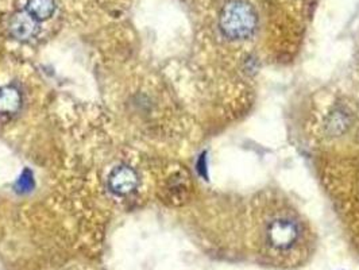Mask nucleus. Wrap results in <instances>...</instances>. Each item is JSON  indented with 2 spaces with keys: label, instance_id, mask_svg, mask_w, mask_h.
Segmentation results:
<instances>
[{
  "label": "nucleus",
  "instance_id": "obj_7",
  "mask_svg": "<svg viewBox=\"0 0 359 270\" xmlns=\"http://www.w3.org/2000/svg\"><path fill=\"white\" fill-rule=\"evenodd\" d=\"M17 188H18L20 192H27L33 188V175L30 170H25L20 177H19L18 184H17Z\"/></svg>",
  "mask_w": 359,
  "mask_h": 270
},
{
  "label": "nucleus",
  "instance_id": "obj_3",
  "mask_svg": "<svg viewBox=\"0 0 359 270\" xmlns=\"http://www.w3.org/2000/svg\"><path fill=\"white\" fill-rule=\"evenodd\" d=\"M138 184V176L134 169L128 166H119L112 170L108 177V187L116 195H127L135 189Z\"/></svg>",
  "mask_w": 359,
  "mask_h": 270
},
{
  "label": "nucleus",
  "instance_id": "obj_2",
  "mask_svg": "<svg viewBox=\"0 0 359 270\" xmlns=\"http://www.w3.org/2000/svg\"><path fill=\"white\" fill-rule=\"evenodd\" d=\"M265 236L271 248L287 250L297 242L300 236V226L292 216H274L266 226Z\"/></svg>",
  "mask_w": 359,
  "mask_h": 270
},
{
  "label": "nucleus",
  "instance_id": "obj_6",
  "mask_svg": "<svg viewBox=\"0 0 359 270\" xmlns=\"http://www.w3.org/2000/svg\"><path fill=\"white\" fill-rule=\"evenodd\" d=\"M27 11L33 18L45 20L53 15L54 1L53 0H29Z\"/></svg>",
  "mask_w": 359,
  "mask_h": 270
},
{
  "label": "nucleus",
  "instance_id": "obj_4",
  "mask_svg": "<svg viewBox=\"0 0 359 270\" xmlns=\"http://www.w3.org/2000/svg\"><path fill=\"white\" fill-rule=\"evenodd\" d=\"M10 29L13 36L18 39H29L34 36L36 32V20L30 14H20L11 20Z\"/></svg>",
  "mask_w": 359,
  "mask_h": 270
},
{
  "label": "nucleus",
  "instance_id": "obj_5",
  "mask_svg": "<svg viewBox=\"0 0 359 270\" xmlns=\"http://www.w3.org/2000/svg\"><path fill=\"white\" fill-rule=\"evenodd\" d=\"M20 93L14 87L0 88V114H14L20 108Z\"/></svg>",
  "mask_w": 359,
  "mask_h": 270
},
{
  "label": "nucleus",
  "instance_id": "obj_1",
  "mask_svg": "<svg viewBox=\"0 0 359 270\" xmlns=\"http://www.w3.org/2000/svg\"><path fill=\"white\" fill-rule=\"evenodd\" d=\"M258 26V14L249 0H227L219 13L220 33L230 41L252 38Z\"/></svg>",
  "mask_w": 359,
  "mask_h": 270
}]
</instances>
